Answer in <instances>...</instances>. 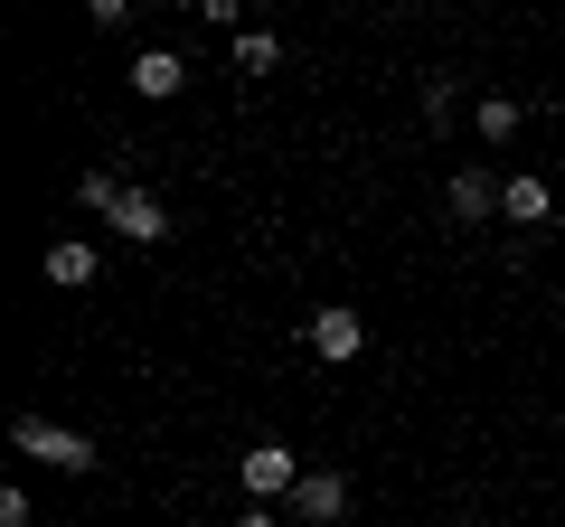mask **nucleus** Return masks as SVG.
<instances>
[{
	"label": "nucleus",
	"mask_w": 565,
	"mask_h": 527,
	"mask_svg": "<svg viewBox=\"0 0 565 527\" xmlns=\"http://www.w3.org/2000/svg\"><path fill=\"white\" fill-rule=\"evenodd\" d=\"M10 443H20L29 462L66 471V481H76V471H95V443H85L76 424H47V415H20V424H10Z\"/></svg>",
	"instance_id": "nucleus-1"
},
{
	"label": "nucleus",
	"mask_w": 565,
	"mask_h": 527,
	"mask_svg": "<svg viewBox=\"0 0 565 527\" xmlns=\"http://www.w3.org/2000/svg\"><path fill=\"white\" fill-rule=\"evenodd\" d=\"M236 481H245V499H255V508H292V490H302V452H292V443H255V452H245V462H236Z\"/></svg>",
	"instance_id": "nucleus-2"
},
{
	"label": "nucleus",
	"mask_w": 565,
	"mask_h": 527,
	"mask_svg": "<svg viewBox=\"0 0 565 527\" xmlns=\"http://www.w3.org/2000/svg\"><path fill=\"white\" fill-rule=\"evenodd\" d=\"M359 348H367V321H359V311H349V302H321V311H311V358L349 367V358H359Z\"/></svg>",
	"instance_id": "nucleus-3"
},
{
	"label": "nucleus",
	"mask_w": 565,
	"mask_h": 527,
	"mask_svg": "<svg viewBox=\"0 0 565 527\" xmlns=\"http://www.w3.org/2000/svg\"><path fill=\"white\" fill-rule=\"evenodd\" d=\"M444 217H452V226H490V217H500V180H490V170H452Z\"/></svg>",
	"instance_id": "nucleus-4"
},
{
	"label": "nucleus",
	"mask_w": 565,
	"mask_h": 527,
	"mask_svg": "<svg viewBox=\"0 0 565 527\" xmlns=\"http://www.w3.org/2000/svg\"><path fill=\"white\" fill-rule=\"evenodd\" d=\"M114 236H122V245H161V236H170V207L151 198V189H122V207H114Z\"/></svg>",
	"instance_id": "nucleus-5"
},
{
	"label": "nucleus",
	"mask_w": 565,
	"mask_h": 527,
	"mask_svg": "<svg viewBox=\"0 0 565 527\" xmlns=\"http://www.w3.org/2000/svg\"><path fill=\"white\" fill-rule=\"evenodd\" d=\"M292 518H311V527L349 518V481H340V471H302V490H292Z\"/></svg>",
	"instance_id": "nucleus-6"
},
{
	"label": "nucleus",
	"mask_w": 565,
	"mask_h": 527,
	"mask_svg": "<svg viewBox=\"0 0 565 527\" xmlns=\"http://www.w3.org/2000/svg\"><path fill=\"white\" fill-rule=\"evenodd\" d=\"M180 85H189V66L170 57V47H141V57H132V95H141V104H170Z\"/></svg>",
	"instance_id": "nucleus-7"
},
{
	"label": "nucleus",
	"mask_w": 565,
	"mask_h": 527,
	"mask_svg": "<svg viewBox=\"0 0 565 527\" xmlns=\"http://www.w3.org/2000/svg\"><path fill=\"white\" fill-rule=\"evenodd\" d=\"M47 283H57V292H85V283H95V245H85V236H57V245H47Z\"/></svg>",
	"instance_id": "nucleus-8"
},
{
	"label": "nucleus",
	"mask_w": 565,
	"mask_h": 527,
	"mask_svg": "<svg viewBox=\"0 0 565 527\" xmlns=\"http://www.w3.org/2000/svg\"><path fill=\"white\" fill-rule=\"evenodd\" d=\"M546 207H556V198H546V180H500V217L509 226H537Z\"/></svg>",
	"instance_id": "nucleus-9"
},
{
	"label": "nucleus",
	"mask_w": 565,
	"mask_h": 527,
	"mask_svg": "<svg viewBox=\"0 0 565 527\" xmlns=\"http://www.w3.org/2000/svg\"><path fill=\"white\" fill-rule=\"evenodd\" d=\"M76 207H95V217H114V207H122V180H114V170H85V180H76Z\"/></svg>",
	"instance_id": "nucleus-10"
},
{
	"label": "nucleus",
	"mask_w": 565,
	"mask_h": 527,
	"mask_svg": "<svg viewBox=\"0 0 565 527\" xmlns=\"http://www.w3.org/2000/svg\"><path fill=\"white\" fill-rule=\"evenodd\" d=\"M471 132H481V142H509V132H519V104H509V95H490L481 114H471Z\"/></svg>",
	"instance_id": "nucleus-11"
},
{
	"label": "nucleus",
	"mask_w": 565,
	"mask_h": 527,
	"mask_svg": "<svg viewBox=\"0 0 565 527\" xmlns=\"http://www.w3.org/2000/svg\"><path fill=\"white\" fill-rule=\"evenodd\" d=\"M274 57H282V39H264V29H245V39H236V66H245V76H264Z\"/></svg>",
	"instance_id": "nucleus-12"
},
{
	"label": "nucleus",
	"mask_w": 565,
	"mask_h": 527,
	"mask_svg": "<svg viewBox=\"0 0 565 527\" xmlns=\"http://www.w3.org/2000/svg\"><path fill=\"white\" fill-rule=\"evenodd\" d=\"M236 527H282V508H245V518Z\"/></svg>",
	"instance_id": "nucleus-13"
}]
</instances>
